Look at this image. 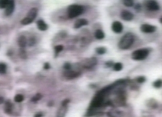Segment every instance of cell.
<instances>
[{
  "instance_id": "4fadbf2b",
  "label": "cell",
  "mask_w": 162,
  "mask_h": 117,
  "mask_svg": "<svg viewBox=\"0 0 162 117\" xmlns=\"http://www.w3.org/2000/svg\"><path fill=\"white\" fill-rule=\"evenodd\" d=\"M64 75L66 77L68 78L69 79H73V78L78 77V76L80 75V72H76L73 71L67 70L66 72H65Z\"/></svg>"
},
{
  "instance_id": "1f68e13d",
  "label": "cell",
  "mask_w": 162,
  "mask_h": 117,
  "mask_svg": "<svg viewBox=\"0 0 162 117\" xmlns=\"http://www.w3.org/2000/svg\"><path fill=\"white\" fill-rule=\"evenodd\" d=\"M44 69H46V70L49 69V68H50V65H49L48 63H46L44 64Z\"/></svg>"
},
{
  "instance_id": "836d02e7",
  "label": "cell",
  "mask_w": 162,
  "mask_h": 117,
  "mask_svg": "<svg viewBox=\"0 0 162 117\" xmlns=\"http://www.w3.org/2000/svg\"><path fill=\"white\" fill-rule=\"evenodd\" d=\"M136 10L138 11H139L140 10V9H141V6H140V4H137V5H136Z\"/></svg>"
},
{
  "instance_id": "ffe728a7",
  "label": "cell",
  "mask_w": 162,
  "mask_h": 117,
  "mask_svg": "<svg viewBox=\"0 0 162 117\" xmlns=\"http://www.w3.org/2000/svg\"><path fill=\"white\" fill-rule=\"evenodd\" d=\"M63 50V46L62 45H58L55 46L54 48V50H55V57H57L58 55V54Z\"/></svg>"
},
{
  "instance_id": "2e32d148",
  "label": "cell",
  "mask_w": 162,
  "mask_h": 117,
  "mask_svg": "<svg viewBox=\"0 0 162 117\" xmlns=\"http://www.w3.org/2000/svg\"><path fill=\"white\" fill-rule=\"evenodd\" d=\"M18 43L19 46L21 48H25L27 44V40L26 38L24 36L22 35L18 38Z\"/></svg>"
},
{
  "instance_id": "d590c367",
  "label": "cell",
  "mask_w": 162,
  "mask_h": 117,
  "mask_svg": "<svg viewBox=\"0 0 162 117\" xmlns=\"http://www.w3.org/2000/svg\"><path fill=\"white\" fill-rule=\"evenodd\" d=\"M160 22L161 23V18H160Z\"/></svg>"
},
{
  "instance_id": "9c48e42d",
  "label": "cell",
  "mask_w": 162,
  "mask_h": 117,
  "mask_svg": "<svg viewBox=\"0 0 162 117\" xmlns=\"http://www.w3.org/2000/svg\"><path fill=\"white\" fill-rule=\"evenodd\" d=\"M15 9V3L14 1L10 0V3L7 6L5 10V15L6 16H10L13 13Z\"/></svg>"
},
{
  "instance_id": "4316f807",
  "label": "cell",
  "mask_w": 162,
  "mask_h": 117,
  "mask_svg": "<svg viewBox=\"0 0 162 117\" xmlns=\"http://www.w3.org/2000/svg\"><path fill=\"white\" fill-rule=\"evenodd\" d=\"M137 82L139 83H143L146 81V78L143 76H140V77H139L138 78L136 79Z\"/></svg>"
},
{
  "instance_id": "52a82bcc",
  "label": "cell",
  "mask_w": 162,
  "mask_h": 117,
  "mask_svg": "<svg viewBox=\"0 0 162 117\" xmlns=\"http://www.w3.org/2000/svg\"><path fill=\"white\" fill-rule=\"evenodd\" d=\"M156 27L148 24H143L140 27V30L144 33H152L156 31Z\"/></svg>"
},
{
  "instance_id": "d4e9b609",
  "label": "cell",
  "mask_w": 162,
  "mask_h": 117,
  "mask_svg": "<svg viewBox=\"0 0 162 117\" xmlns=\"http://www.w3.org/2000/svg\"><path fill=\"white\" fill-rule=\"evenodd\" d=\"M123 4L128 7H131L134 5V1L132 0H125L123 1Z\"/></svg>"
},
{
  "instance_id": "4dcf8cb0",
  "label": "cell",
  "mask_w": 162,
  "mask_h": 117,
  "mask_svg": "<svg viewBox=\"0 0 162 117\" xmlns=\"http://www.w3.org/2000/svg\"><path fill=\"white\" fill-rule=\"evenodd\" d=\"M105 65H106V66L108 67H111L112 66H113V62L112 61H109L105 63Z\"/></svg>"
},
{
  "instance_id": "ba28073f",
  "label": "cell",
  "mask_w": 162,
  "mask_h": 117,
  "mask_svg": "<svg viewBox=\"0 0 162 117\" xmlns=\"http://www.w3.org/2000/svg\"><path fill=\"white\" fill-rule=\"evenodd\" d=\"M121 19L126 21H130L133 19L134 15L132 12L127 10H123L121 12Z\"/></svg>"
},
{
  "instance_id": "3957f363",
  "label": "cell",
  "mask_w": 162,
  "mask_h": 117,
  "mask_svg": "<svg viewBox=\"0 0 162 117\" xmlns=\"http://www.w3.org/2000/svg\"><path fill=\"white\" fill-rule=\"evenodd\" d=\"M149 50L147 49H140L134 51L132 54V58L134 60H143L147 57Z\"/></svg>"
},
{
  "instance_id": "f546056e",
  "label": "cell",
  "mask_w": 162,
  "mask_h": 117,
  "mask_svg": "<svg viewBox=\"0 0 162 117\" xmlns=\"http://www.w3.org/2000/svg\"><path fill=\"white\" fill-rule=\"evenodd\" d=\"M70 102V100L69 99H66V100L63 101L61 105H63V106H67V104H68Z\"/></svg>"
},
{
  "instance_id": "30bf717a",
  "label": "cell",
  "mask_w": 162,
  "mask_h": 117,
  "mask_svg": "<svg viewBox=\"0 0 162 117\" xmlns=\"http://www.w3.org/2000/svg\"><path fill=\"white\" fill-rule=\"evenodd\" d=\"M112 30H113L114 32L117 33H120L122 32L123 26L122 24L119 21L114 22L113 24H112Z\"/></svg>"
},
{
  "instance_id": "603a6c76",
  "label": "cell",
  "mask_w": 162,
  "mask_h": 117,
  "mask_svg": "<svg viewBox=\"0 0 162 117\" xmlns=\"http://www.w3.org/2000/svg\"><path fill=\"white\" fill-rule=\"evenodd\" d=\"M42 95L40 93H37L36 95H35L33 97L31 98V101L33 102H37L38 101L40 100L42 98Z\"/></svg>"
},
{
  "instance_id": "9a60e30c",
  "label": "cell",
  "mask_w": 162,
  "mask_h": 117,
  "mask_svg": "<svg viewBox=\"0 0 162 117\" xmlns=\"http://www.w3.org/2000/svg\"><path fill=\"white\" fill-rule=\"evenodd\" d=\"M37 28L39 29H40V31H46L47 29H48V25L45 23L43 20H39L37 22Z\"/></svg>"
},
{
  "instance_id": "f1b7e54d",
  "label": "cell",
  "mask_w": 162,
  "mask_h": 117,
  "mask_svg": "<svg viewBox=\"0 0 162 117\" xmlns=\"http://www.w3.org/2000/svg\"><path fill=\"white\" fill-rule=\"evenodd\" d=\"M35 40L34 39V38H30V40H29L28 45L30 46H33L35 44Z\"/></svg>"
},
{
  "instance_id": "7c38bea8",
  "label": "cell",
  "mask_w": 162,
  "mask_h": 117,
  "mask_svg": "<svg viewBox=\"0 0 162 117\" xmlns=\"http://www.w3.org/2000/svg\"><path fill=\"white\" fill-rule=\"evenodd\" d=\"M89 24V22L85 19H79L76 21L74 25V28L75 29H78L83 26L87 25Z\"/></svg>"
},
{
  "instance_id": "44dd1931",
  "label": "cell",
  "mask_w": 162,
  "mask_h": 117,
  "mask_svg": "<svg viewBox=\"0 0 162 117\" xmlns=\"http://www.w3.org/2000/svg\"><path fill=\"white\" fill-rule=\"evenodd\" d=\"M24 97L22 94H17L14 97V101L16 103H21L24 100Z\"/></svg>"
},
{
  "instance_id": "5bb4252c",
  "label": "cell",
  "mask_w": 162,
  "mask_h": 117,
  "mask_svg": "<svg viewBox=\"0 0 162 117\" xmlns=\"http://www.w3.org/2000/svg\"><path fill=\"white\" fill-rule=\"evenodd\" d=\"M68 110V107L67 106H63L61 105L58 109L57 114V117H65L66 114Z\"/></svg>"
},
{
  "instance_id": "e0dca14e",
  "label": "cell",
  "mask_w": 162,
  "mask_h": 117,
  "mask_svg": "<svg viewBox=\"0 0 162 117\" xmlns=\"http://www.w3.org/2000/svg\"><path fill=\"white\" fill-rule=\"evenodd\" d=\"M104 33L103 32V31L102 30H100V29H98V30H97L95 32V37L96 39H103V38H104Z\"/></svg>"
},
{
  "instance_id": "8992f818",
  "label": "cell",
  "mask_w": 162,
  "mask_h": 117,
  "mask_svg": "<svg viewBox=\"0 0 162 117\" xmlns=\"http://www.w3.org/2000/svg\"><path fill=\"white\" fill-rule=\"evenodd\" d=\"M13 109H14V104L10 100L5 101V105L4 107V111L5 114L11 115L13 114Z\"/></svg>"
},
{
  "instance_id": "d6986e66",
  "label": "cell",
  "mask_w": 162,
  "mask_h": 117,
  "mask_svg": "<svg viewBox=\"0 0 162 117\" xmlns=\"http://www.w3.org/2000/svg\"><path fill=\"white\" fill-rule=\"evenodd\" d=\"M7 71V65L4 63H0V74L3 75Z\"/></svg>"
},
{
  "instance_id": "277c9868",
  "label": "cell",
  "mask_w": 162,
  "mask_h": 117,
  "mask_svg": "<svg viewBox=\"0 0 162 117\" xmlns=\"http://www.w3.org/2000/svg\"><path fill=\"white\" fill-rule=\"evenodd\" d=\"M38 13V10L36 8H33L28 11V12L26 18L22 19L21 21V24L26 25L31 24V22L35 19Z\"/></svg>"
},
{
  "instance_id": "ac0fdd59",
  "label": "cell",
  "mask_w": 162,
  "mask_h": 117,
  "mask_svg": "<svg viewBox=\"0 0 162 117\" xmlns=\"http://www.w3.org/2000/svg\"><path fill=\"white\" fill-rule=\"evenodd\" d=\"M10 3V0H0V8H6Z\"/></svg>"
},
{
  "instance_id": "d6a6232c",
  "label": "cell",
  "mask_w": 162,
  "mask_h": 117,
  "mask_svg": "<svg viewBox=\"0 0 162 117\" xmlns=\"http://www.w3.org/2000/svg\"><path fill=\"white\" fill-rule=\"evenodd\" d=\"M42 116H43V114H42V113H41V112H38V113H37L35 115L34 117H42Z\"/></svg>"
},
{
  "instance_id": "5b68a950",
  "label": "cell",
  "mask_w": 162,
  "mask_h": 117,
  "mask_svg": "<svg viewBox=\"0 0 162 117\" xmlns=\"http://www.w3.org/2000/svg\"><path fill=\"white\" fill-rule=\"evenodd\" d=\"M103 100L104 99H103V95L98 93V95L96 96L94 98L93 100L91 101L89 109L93 110L94 108H97L102 107L103 104V102H104Z\"/></svg>"
},
{
  "instance_id": "7a4b0ae2",
  "label": "cell",
  "mask_w": 162,
  "mask_h": 117,
  "mask_svg": "<svg viewBox=\"0 0 162 117\" xmlns=\"http://www.w3.org/2000/svg\"><path fill=\"white\" fill-rule=\"evenodd\" d=\"M84 12V7L82 5L73 4L67 8V14L70 18H74L82 15Z\"/></svg>"
},
{
  "instance_id": "e575fe53",
  "label": "cell",
  "mask_w": 162,
  "mask_h": 117,
  "mask_svg": "<svg viewBox=\"0 0 162 117\" xmlns=\"http://www.w3.org/2000/svg\"><path fill=\"white\" fill-rule=\"evenodd\" d=\"M4 102V99L3 97L0 96V104H2Z\"/></svg>"
},
{
  "instance_id": "484cf974",
  "label": "cell",
  "mask_w": 162,
  "mask_h": 117,
  "mask_svg": "<svg viewBox=\"0 0 162 117\" xmlns=\"http://www.w3.org/2000/svg\"><path fill=\"white\" fill-rule=\"evenodd\" d=\"M153 86L156 88H160L161 86V80L159 79L153 83Z\"/></svg>"
},
{
  "instance_id": "8fae6325",
  "label": "cell",
  "mask_w": 162,
  "mask_h": 117,
  "mask_svg": "<svg viewBox=\"0 0 162 117\" xmlns=\"http://www.w3.org/2000/svg\"><path fill=\"white\" fill-rule=\"evenodd\" d=\"M147 8L150 11H157L160 9L158 3L154 1H148L147 4Z\"/></svg>"
},
{
  "instance_id": "cb8c5ba5",
  "label": "cell",
  "mask_w": 162,
  "mask_h": 117,
  "mask_svg": "<svg viewBox=\"0 0 162 117\" xmlns=\"http://www.w3.org/2000/svg\"><path fill=\"white\" fill-rule=\"evenodd\" d=\"M96 51L98 54H100V55H103V54L106 53V49H105L104 47H100V48H97Z\"/></svg>"
},
{
  "instance_id": "6da1fadb",
  "label": "cell",
  "mask_w": 162,
  "mask_h": 117,
  "mask_svg": "<svg viewBox=\"0 0 162 117\" xmlns=\"http://www.w3.org/2000/svg\"><path fill=\"white\" fill-rule=\"evenodd\" d=\"M134 41V36L132 33H127L121 38L118 46L120 49L126 50L130 48Z\"/></svg>"
},
{
  "instance_id": "7402d4cb",
  "label": "cell",
  "mask_w": 162,
  "mask_h": 117,
  "mask_svg": "<svg viewBox=\"0 0 162 117\" xmlns=\"http://www.w3.org/2000/svg\"><path fill=\"white\" fill-rule=\"evenodd\" d=\"M122 68H123V66L121 63H115L113 65L114 70H115L116 71H120L122 69Z\"/></svg>"
},
{
  "instance_id": "83f0119b",
  "label": "cell",
  "mask_w": 162,
  "mask_h": 117,
  "mask_svg": "<svg viewBox=\"0 0 162 117\" xmlns=\"http://www.w3.org/2000/svg\"><path fill=\"white\" fill-rule=\"evenodd\" d=\"M71 64L69 63H66L64 65V68L66 69V70H70L71 69Z\"/></svg>"
}]
</instances>
